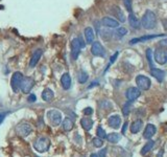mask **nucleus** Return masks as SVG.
<instances>
[{
  "label": "nucleus",
  "instance_id": "nucleus-1",
  "mask_svg": "<svg viewBox=\"0 0 167 157\" xmlns=\"http://www.w3.org/2000/svg\"><path fill=\"white\" fill-rule=\"evenodd\" d=\"M141 25L145 30H153L156 27V25H157V17H156L155 13L147 10L144 13L143 17H142Z\"/></svg>",
  "mask_w": 167,
  "mask_h": 157
},
{
  "label": "nucleus",
  "instance_id": "nucleus-2",
  "mask_svg": "<svg viewBox=\"0 0 167 157\" xmlns=\"http://www.w3.org/2000/svg\"><path fill=\"white\" fill-rule=\"evenodd\" d=\"M34 147L35 149L37 150L40 153H44L46 152L50 147V140L48 137H45V136H41V137H38L36 139V141L34 143Z\"/></svg>",
  "mask_w": 167,
  "mask_h": 157
},
{
  "label": "nucleus",
  "instance_id": "nucleus-3",
  "mask_svg": "<svg viewBox=\"0 0 167 157\" xmlns=\"http://www.w3.org/2000/svg\"><path fill=\"white\" fill-rule=\"evenodd\" d=\"M136 84H137L138 88L140 90H148L151 86V81L149 78H147L145 76H142V74H139L136 78Z\"/></svg>",
  "mask_w": 167,
  "mask_h": 157
},
{
  "label": "nucleus",
  "instance_id": "nucleus-4",
  "mask_svg": "<svg viewBox=\"0 0 167 157\" xmlns=\"http://www.w3.org/2000/svg\"><path fill=\"white\" fill-rule=\"evenodd\" d=\"M23 79V74L20 71H16L13 74L12 79H11V85L14 90V92H18L21 88V82Z\"/></svg>",
  "mask_w": 167,
  "mask_h": 157
},
{
  "label": "nucleus",
  "instance_id": "nucleus-5",
  "mask_svg": "<svg viewBox=\"0 0 167 157\" xmlns=\"http://www.w3.org/2000/svg\"><path fill=\"white\" fill-rule=\"evenodd\" d=\"M32 131V126L28 123H21L16 127V133L20 137H26V136L29 135Z\"/></svg>",
  "mask_w": 167,
  "mask_h": 157
},
{
  "label": "nucleus",
  "instance_id": "nucleus-6",
  "mask_svg": "<svg viewBox=\"0 0 167 157\" xmlns=\"http://www.w3.org/2000/svg\"><path fill=\"white\" fill-rule=\"evenodd\" d=\"M35 85V81L32 78H29V77H23L21 82V88L20 89L22 90V92L25 94L30 93V90L32 89Z\"/></svg>",
  "mask_w": 167,
  "mask_h": 157
},
{
  "label": "nucleus",
  "instance_id": "nucleus-7",
  "mask_svg": "<svg viewBox=\"0 0 167 157\" xmlns=\"http://www.w3.org/2000/svg\"><path fill=\"white\" fill-rule=\"evenodd\" d=\"M47 118L52 126H59L62 121V114L58 110H50L47 112Z\"/></svg>",
  "mask_w": 167,
  "mask_h": 157
},
{
  "label": "nucleus",
  "instance_id": "nucleus-8",
  "mask_svg": "<svg viewBox=\"0 0 167 157\" xmlns=\"http://www.w3.org/2000/svg\"><path fill=\"white\" fill-rule=\"evenodd\" d=\"M153 58H155L156 62L160 65H164L167 63V52L162 48H158L153 54Z\"/></svg>",
  "mask_w": 167,
  "mask_h": 157
},
{
  "label": "nucleus",
  "instance_id": "nucleus-9",
  "mask_svg": "<svg viewBox=\"0 0 167 157\" xmlns=\"http://www.w3.org/2000/svg\"><path fill=\"white\" fill-rule=\"evenodd\" d=\"M91 52L93 56L95 57H105V50L104 48V46L102 45L100 42H93L91 46Z\"/></svg>",
  "mask_w": 167,
  "mask_h": 157
},
{
  "label": "nucleus",
  "instance_id": "nucleus-10",
  "mask_svg": "<svg viewBox=\"0 0 167 157\" xmlns=\"http://www.w3.org/2000/svg\"><path fill=\"white\" fill-rule=\"evenodd\" d=\"M80 44L78 38H74L71 41V57L73 60H77L80 52Z\"/></svg>",
  "mask_w": 167,
  "mask_h": 157
},
{
  "label": "nucleus",
  "instance_id": "nucleus-11",
  "mask_svg": "<svg viewBox=\"0 0 167 157\" xmlns=\"http://www.w3.org/2000/svg\"><path fill=\"white\" fill-rule=\"evenodd\" d=\"M140 94H141V92H140L139 88H137V87H129V89L126 90V93H125V96H126V99H129V101L134 102V101H136V99L139 98Z\"/></svg>",
  "mask_w": 167,
  "mask_h": 157
},
{
  "label": "nucleus",
  "instance_id": "nucleus-12",
  "mask_svg": "<svg viewBox=\"0 0 167 157\" xmlns=\"http://www.w3.org/2000/svg\"><path fill=\"white\" fill-rule=\"evenodd\" d=\"M102 23L105 27H110V28H117L119 26V22L117 20L111 18V17H104L102 20Z\"/></svg>",
  "mask_w": 167,
  "mask_h": 157
},
{
  "label": "nucleus",
  "instance_id": "nucleus-13",
  "mask_svg": "<svg viewBox=\"0 0 167 157\" xmlns=\"http://www.w3.org/2000/svg\"><path fill=\"white\" fill-rule=\"evenodd\" d=\"M111 13L112 15H113L114 17H116L117 18V21H120V22H124L125 21V16L123 14V12H122V10L119 8V6H112L111 8Z\"/></svg>",
  "mask_w": 167,
  "mask_h": 157
},
{
  "label": "nucleus",
  "instance_id": "nucleus-14",
  "mask_svg": "<svg viewBox=\"0 0 167 157\" xmlns=\"http://www.w3.org/2000/svg\"><path fill=\"white\" fill-rule=\"evenodd\" d=\"M156 131H157V129H156L155 126H153V124H148L145 127V130H144V132H143V137L146 139H150L156 134Z\"/></svg>",
  "mask_w": 167,
  "mask_h": 157
},
{
  "label": "nucleus",
  "instance_id": "nucleus-15",
  "mask_svg": "<svg viewBox=\"0 0 167 157\" xmlns=\"http://www.w3.org/2000/svg\"><path fill=\"white\" fill-rule=\"evenodd\" d=\"M42 57V49H37L35 50V52L32 54V58H30V61H29V66L32 68H34L35 66L38 64V62L40 61Z\"/></svg>",
  "mask_w": 167,
  "mask_h": 157
},
{
  "label": "nucleus",
  "instance_id": "nucleus-16",
  "mask_svg": "<svg viewBox=\"0 0 167 157\" xmlns=\"http://www.w3.org/2000/svg\"><path fill=\"white\" fill-rule=\"evenodd\" d=\"M150 74L155 79H157L158 81L161 83V82H163L164 78H165V72L163 71V70L161 69H158V68H150Z\"/></svg>",
  "mask_w": 167,
  "mask_h": 157
},
{
  "label": "nucleus",
  "instance_id": "nucleus-17",
  "mask_svg": "<svg viewBox=\"0 0 167 157\" xmlns=\"http://www.w3.org/2000/svg\"><path fill=\"white\" fill-rule=\"evenodd\" d=\"M84 35H85V38H86V42L89 44H92L94 42V30L92 27H86L85 30H84Z\"/></svg>",
  "mask_w": 167,
  "mask_h": 157
},
{
  "label": "nucleus",
  "instance_id": "nucleus-18",
  "mask_svg": "<svg viewBox=\"0 0 167 157\" xmlns=\"http://www.w3.org/2000/svg\"><path fill=\"white\" fill-rule=\"evenodd\" d=\"M109 126L112 128H114V129H117V128H119L120 126V123H121V118H120L119 115H112L109 118Z\"/></svg>",
  "mask_w": 167,
  "mask_h": 157
},
{
  "label": "nucleus",
  "instance_id": "nucleus-19",
  "mask_svg": "<svg viewBox=\"0 0 167 157\" xmlns=\"http://www.w3.org/2000/svg\"><path fill=\"white\" fill-rule=\"evenodd\" d=\"M61 83H62V86L64 89L68 90L70 87H71V77L69 76V74H64L61 78Z\"/></svg>",
  "mask_w": 167,
  "mask_h": 157
},
{
  "label": "nucleus",
  "instance_id": "nucleus-20",
  "mask_svg": "<svg viewBox=\"0 0 167 157\" xmlns=\"http://www.w3.org/2000/svg\"><path fill=\"white\" fill-rule=\"evenodd\" d=\"M161 36H163V34H160V35H149V36H144V37H141V38L132 39L131 41H129V44H136V43H138V42H144V41H146V40L155 39V38H158V37H161Z\"/></svg>",
  "mask_w": 167,
  "mask_h": 157
},
{
  "label": "nucleus",
  "instance_id": "nucleus-21",
  "mask_svg": "<svg viewBox=\"0 0 167 157\" xmlns=\"http://www.w3.org/2000/svg\"><path fill=\"white\" fill-rule=\"evenodd\" d=\"M53 96H54L53 91H52L51 89H49V88H45V89L43 90V92H42V99L45 102H47V103L51 102Z\"/></svg>",
  "mask_w": 167,
  "mask_h": 157
},
{
  "label": "nucleus",
  "instance_id": "nucleus-22",
  "mask_svg": "<svg viewBox=\"0 0 167 157\" xmlns=\"http://www.w3.org/2000/svg\"><path fill=\"white\" fill-rule=\"evenodd\" d=\"M129 25H131L133 28H136V30L140 28L141 22L138 20V18L133 14V13H131V14H129Z\"/></svg>",
  "mask_w": 167,
  "mask_h": 157
},
{
  "label": "nucleus",
  "instance_id": "nucleus-23",
  "mask_svg": "<svg viewBox=\"0 0 167 157\" xmlns=\"http://www.w3.org/2000/svg\"><path fill=\"white\" fill-rule=\"evenodd\" d=\"M142 125H143V121H142L141 119H137V121H133L131 125V132L134 134L138 133V132L141 130Z\"/></svg>",
  "mask_w": 167,
  "mask_h": 157
},
{
  "label": "nucleus",
  "instance_id": "nucleus-24",
  "mask_svg": "<svg viewBox=\"0 0 167 157\" xmlns=\"http://www.w3.org/2000/svg\"><path fill=\"white\" fill-rule=\"evenodd\" d=\"M80 125H82V127L84 129L89 131V130H91L92 127H93V121L90 118H84L80 119Z\"/></svg>",
  "mask_w": 167,
  "mask_h": 157
},
{
  "label": "nucleus",
  "instance_id": "nucleus-25",
  "mask_svg": "<svg viewBox=\"0 0 167 157\" xmlns=\"http://www.w3.org/2000/svg\"><path fill=\"white\" fill-rule=\"evenodd\" d=\"M153 146H155V141L151 140V139H149L148 141L144 145V147L142 148L141 150V155H146L147 153H148L149 151H150L151 149L153 148Z\"/></svg>",
  "mask_w": 167,
  "mask_h": 157
},
{
  "label": "nucleus",
  "instance_id": "nucleus-26",
  "mask_svg": "<svg viewBox=\"0 0 167 157\" xmlns=\"http://www.w3.org/2000/svg\"><path fill=\"white\" fill-rule=\"evenodd\" d=\"M62 127L65 131H71L72 128H73V121H72L69 118H64V121L62 123Z\"/></svg>",
  "mask_w": 167,
  "mask_h": 157
},
{
  "label": "nucleus",
  "instance_id": "nucleus-27",
  "mask_svg": "<svg viewBox=\"0 0 167 157\" xmlns=\"http://www.w3.org/2000/svg\"><path fill=\"white\" fill-rule=\"evenodd\" d=\"M120 138H121V136H120V134H118V133H110L109 135H107V139L112 143H118V141L120 140Z\"/></svg>",
  "mask_w": 167,
  "mask_h": 157
},
{
  "label": "nucleus",
  "instance_id": "nucleus-28",
  "mask_svg": "<svg viewBox=\"0 0 167 157\" xmlns=\"http://www.w3.org/2000/svg\"><path fill=\"white\" fill-rule=\"evenodd\" d=\"M132 103H133V102L129 101L127 103L124 104L123 108H122V113H123V115L127 116L129 114V112H131V110H132Z\"/></svg>",
  "mask_w": 167,
  "mask_h": 157
},
{
  "label": "nucleus",
  "instance_id": "nucleus-29",
  "mask_svg": "<svg viewBox=\"0 0 167 157\" xmlns=\"http://www.w3.org/2000/svg\"><path fill=\"white\" fill-rule=\"evenodd\" d=\"M126 34H127V30L125 27H117V30L115 32V35L117 38H122Z\"/></svg>",
  "mask_w": 167,
  "mask_h": 157
},
{
  "label": "nucleus",
  "instance_id": "nucleus-30",
  "mask_svg": "<svg viewBox=\"0 0 167 157\" xmlns=\"http://www.w3.org/2000/svg\"><path fill=\"white\" fill-rule=\"evenodd\" d=\"M146 58H147V61H148L149 63V66H150V68H153L155 66H153V52H151L150 48H147L146 49Z\"/></svg>",
  "mask_w": 167,
  "mask_h": 157
},
{
  "label": "nucleus",
  "instance_id": "nucleus-31",
  "mask_svg": "<svg viewBox=\"0 0 167 157\" xmlns=\"http://www.w3.org/2000/svg\"><path fill=\"white\" fill-rule=\"evenodd\" d=\"M87 80H88V74L86 71H84V70H82L80 72V76H78V82L80 84H84L87 82Z\"/></svg>",
  "mask_w": 167,
  "mask_h": 157
},
{
  "label": "nucleus",
  "instance_id": "nucleus-32",
  "mask_svg": "<svg viewBox=\"0 0 167 157\" xmlns=\"http://www.w3.org/2000/svg\"><path fill=\"white\" fill-rule=\"evenodd\" d=\"M92 143H93V145L95 146L96 148H100V147H102V145H104L102 139L99 137H94L93 139H92Z\"/></svg>",
  "mask_w": 167,
  "mask_h": 157
},
{
  "label": "nucleus",
  "instance_id": "nucleus-33",
  "mask_svg": "<svg viewBox=\"0 0 167 157\" xmlns=\"http://www.w3.org/2000/svg\"><path fill=\"white\" fill-rule=\"evenodd\" d=\"M97 137L99 138H107V133L102 127H98L97 128Z\"/></svg>",
  "mask_w": 167,
  "mask_h": 157
},
{
  "label": "nucleus",
  "instance_id": "nucleus-34",
  "mask_svg": "<svg viewBox=\"0 0 167 157\" xmlns=\"http://www.w3.org/2000/svg\"><path fill=\"white\" fill-rule=\"evenodd\" d=\"M123 4L127 12L132 13V0H123Z\"/></svg>",
  "mask_w": 167,
  "mask_h": 157
},
{
  "label": "nucleus",
  "instance_id": "nucleus-35",
  "mask_svg": "<svg viewBox=\"0 0 167 157\" xmlns=\"http://www.w3.org/2000/svg\"><path fill=\"white\" fill-rule=\"evenodd\" d=\"M159 46L161 48H163V49H167V39L161 40V41L159 42Z\"/></svg>",
  "mask_w": 167,
  "mask_h": 157
},
{
  "label": "nucleus",
  "instance_id": "nucleus-36",
  "mask_svg": "<svg viewBox=\"0 0 167 157\" xmlns=\"http://www.w3.org/2000/svg\"><path fill=\"white\" fill-rule=\"evenodd\" d=\"M84 113H85L86 115H91V114L93 113V109H92L91 107H87L84 110Z\"/></svg>",
  "mask_w": 167,
  "mask_h": 157
},
{
  "label": "nucleus",
  "instance_id": "nucleus-37",
  "mask_svg": "<svg viewBox=\"0 0 167 157\" xmlns=\"http://www.w3.org/2000/svg\"><path fill=\"white\" fill-rule=\"evenodd\" d=\"M28 102H29V103H35V102L37 101V98H36V96H35V94H32V93H30V96H28Z\"/></svg>",
  "mask_w": 167,
  "mask_h": 157
},
{
  "label": "nucleus",
  "instance_id": "nucleus-38",
  "mask_svg": "<svg viewBox=\"0 0 167 157\" xmlns=\"http://www.w3.org/2000/svg\"><path fill=\"white\" fill-rule=\"evenodd\" d=\"M107 155V149H102L99 151V153H98V156L99 157H105Z\"/></svg>",
  "mask_w": 167,
  "mask_h": 157
},
{
  "label": "nucleus",
  "instance_id": "nucleus-39",
  "mask_svg": "<svg viewBox=\"0 0 167 157\" xmlns=\"http://www.w3.org/2000/svg\"><path fill=\"white\" fill-rule=\"evenodd\" d=\"M117 57H118V52H115V54H114L113 56L111 57V60H110V64L114 63V62H115V60H116V58H117Z\"/></svg>",
  "mask_w": 167,
  "mask_h": 157
},
{
  "label": "nucleus",
  "instance_id": "nucleus-40",
  "mask_svg": "<svg viewBox=\"0 0 167 157\" xmlns=\"http://www.w3.org/2000/svg\"><path fill=\"white\" fill-rule=\"evenodd\" d=\"M126 128H127V123L125 121L124 125H123V127H122V134L125 133V131H126Z\"/></svg>",
  "mask_w": 167,
  "mask_h": 157
},
{
  "label": "nucleus",
  "instance_id": "nucleus-41",
  "mask_svg": "<svg viewBox=\"0 0 167 157\" xmlns=\"http://www.w3.org/2000/svg\"><path fill=\"white\" fill-rule=\"evenodd\" d=\"M4 118H5V113H1V112H0V124L3 121Z\"/></svg>",
  "mask_w": 167,
  "mask_h": 157
},
{
  "label": "nucleus",
  "instance_id": "nucleus-42",
  "mask_svg": "<svg viewBox=\"0 0 167 157\" xmlns=\"http://www.w3.org/2000/svg\"><path fill=\"white\" fill-rule=\"evenodd\" d=\"M163 154H164V149H161L159 153H158L157 157H163Z\"/></svg>",
  "mask_w": 167,
  "mask_h": 157
},
{
  "label": "nucleus",
  "instance_id": "nucleus-43",
  "mask_svg": "<svg viewBox=\"0 0 167 157\" xmlns=\"http://www.w3.org/2000/svg\"><path fill=\"white\" fill-rule=\"evenodd\" d=\"M96 85H97V83L95 82V83H92V85H90L88 88H92V87H94V86H96Z\"/></svg>",
  "mask_w": 167,
  "mask_h": 157
},
{
  "label": "nucleus",
  "instance_id": "nucleus-44",
  "mask_svg": "<svg viewBox=\"0 0 167 157\" xmlns=\"http://www.w3.org/2000/svg\"><path fill=\"white\" fill-rule=\"evenodd\" d=\"M90 157H99V156H98V154L93 153V154H91V156H90Z\"/></svg>",
  "mask_w": 167,
  "mask_h": 157
}]
</instances>
